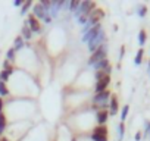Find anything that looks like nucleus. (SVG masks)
<instances>
[{"label": "nucleus", "instance_id": "18", "mask_svg": "<svg viewBox=\"0 0 150 141\" xmlns=\"http://www.w3.org/2000/svg\"><path fill=\"white\" fill-rule=\"evenodd\" d=\"M11 74H12V70H3V72L0 74V80H2V81L5 82V81L9 78V75H11Z\"/></svg>", "mask_w": 150, "mask_h": 141}, {"label": "nucleus", "instance_id": "10", "mask_svg": "<svg viewBox=\"0 0 150 141\" xmlns=\"http://www.w3.org/2000/svg\"><path fill=\"white\" fill-rule=\"evenodd\" d=\"M109 96H110V93L106 90V91H102V93H97V96L94 97V102L96 103H103L105 104V102L109 99Z\"/></svg>", "mask_w": 150, "mask_h": 141}, {"label": "nucleus", "instance_id": "2", "mask_svg": "<svg viewBox=\"0 0 150 141\" xmlns=\"http://www.w3.org/2000/svg\"><path fill=\"white\" fill-rule=\"evenodd\" d=\"M34 16H35V18H43L46 22H50L49 11H47L41 3H37V5L34 6Z\"/></svg>", "mask_w": 150, "mask_h": 141}, {"label": "nucleus", "instance_id": "19", "mask_svg": "<svg viewBox=\"0 0 150 141\" xmlns=\"http://www.w3.org/2000/svg\"><path fill=\"white\" fill-rule=\"evenodd\" d=\"M143 53H144V50H143V49H140V50H138V53H137V56H135V63H137V65H140V63H141Z\"/></svg>", "mask_w": 150, "mask_h": 141}, {"label": "nucleus", "instance_id": "17", "mask_svg": "<svg viewBox=\"0 0 150 141\" xmlns=\"http://www.w3.org/2000/svg\"><path fill=\"white\" fill-rule=\"evenodd\" d=\"M78 8H80V2H78V0H72V2L69 3V9H71L72 12H77Z\"/></svg>", "mask_w": 150, "mask_h": 141}, {"label": "nucleus", "instance_id": "24", "mask_svg": "<svg viewBox=\"0 0 150 141\" xmlns=\"http://www.w3.org/2000/svg\"><path fill=\"white\" fill-rule=\"evenodd\" d=\"M147 12V8L146 6H140V16H144Z\"/></svg>", "mask_w": 150, "mask_h": 141}, {"label": "nucleus", "instance_id": "1", "mask_svg": "<svg viewBox=\"0 0 150 141\" xmlns=\"http://www.w3.org/2000/svg\"><path fill=\"white\" fill-rule=\"evenodd\" d=\"M106 54H108V50H106V47L105 46H102V47H99L94 53H91V57H90V60H88V65H93V66H96L99 62H102L103 59H106Z\"/></svg>", "mask_w": 150, "mask_h": 141}, {"label": "nucleus", "instance_id": "9", "mask_svg": "<svg viewBox=\"0 0 150 141\" xmlns=\"http://www.w3.org/2000/svg\"><path fill=\"white\" fill-rule=\"evenodd\" d=\"M27 24H28V27H30V30H31V32H40V22L37 21V18L34 16V15H30V18H28V21H27Z\"/></svg>", "mask_w": 150, "mask_h": 141}, {"label": "nucleus", "instance_id": "28", "mask_svg": "<svg viewBox=\"0 0 150 141\" xmlns=\"http://www.w3.org/2000/svg\"><path fill=\"white\" fill-rule=\"evenodd\" d=\"M140 138H141V134H140V132H137V134H135V140H137V141H138V140H140Z\"/></svg>", "mask_w": 150, "mask_h": 141}, {"label": "nucleus", "instance_id": "7", "mask_svg": "<svg viewBox=\"0 0 150 141\" xmlns=\"http://www.w3.org/2000/svg\"><path fill=\"white\" fill-rule=\"evenodd\" d=\"M102 31H103V30H102V27L97 24V25L91 27V28H90V30L86 32V35H84V38H83V40H84V41H91V40H93L94 37H97Z\"/></svg>", "mask_w": 150, "mask_h": 141}, {"label": "nucleus", "instance_id": "27", "mask_svg": "<svg viewBox=\"0 0 150 141\" xmlns=\"http://www.w3.org/2000/svg\"><path fill=\"white\" fill-rule=\"evenodd\" d=\"M2 109H3V100L0 99V115H2Z\"/></svg>", "mask_w": 150, "mask_h": 141}, {"label": "nucleus", "instance_id": "13", "mask_svg": "<svg viewBox=\"0 0 150 141\" xmlns=\"http://www.w3.org/2000/svg\"><path fill=\"white\" fill-rule=\"evenodd\" d=\"M118 112V99L116 96H113L110 99V115H115Z\"/></svg>", "mask_w": 150, "mask_h": 141}, {"label": "nucleus", "instance_id": "14", "mask_svg": "<svg viewBox=\"0 0 150 141\" xmlns=\"http://www.w3.org/2000/svg\"><path fill=\"white\" fill-rule=\"evenodd\" d=\"M24 47V40H22V37L19 35V37H16L15 38V46H13V50L16 51V50H21Z\"/></svg>", "mask_w": 150, "mask_h": 141}, {"label": "nucleus", "instance_id": "15", "mask_svg": "<svg viewBox=\"0 0 150 141\" xmlns=\"http://www.w3.org/2000/svg\"><path fill=\"white\" fill-rule=\"evenodd\" d=\"M5 128H6V116L2 113L0 115V134L5 131Z\"/></svg>", "mask_w": 150, "mask_h": 141}, {"label": "nucleus", "instance_id": "12", "mask_svg": "<svg viewBox=\"0 0 150 141\" xmlns=\"http://www.w3.org/2000/svg\"><path fill=\"white\" fill-rule=\"evenodd\" d=\"M21 37H24V38H27V40H30L31 37H33V32H31V30H30V27H28V24L25 22V25L22 27V35Z\"/></svg>", "mask_w": 150, "mask_h": 141}, {"label": "nucleus", "instance_id": "30", "mask_svg": "<svg viewBox=\"0 0 150 141\" xmlns=\"http://www.w3.org/2000/svg\"><path fill=\"white\" fill-rule=\"evenodd\" d=\"M149 70H150V63H149Z\"/></svg>", "mask_w": 150, "mask_h": 141}, {"label": "nucleus", "instance_id": "11", "mask_svg": "<svg viewBox=\"0 0 150 141\" xmlns=\"http://www.w3.org/2000/svg\"><path fill=\"white\" fill-rule=\"evenodd\" d=\"M108 116H109V112H108L106 109L99 110V112H97V122H99L100 125H103V123L108 121Z\"/></svg>", "mask_w": 150, "mask_h": 141}, {"label": "nucleus", "instance_id": "16", "mask_svg": "<svg viewBox=\"0 0 150 141\" xmlns=\"http://www.w3.org/2000/svg\"><path fill=\"white\" fill-rule=\"evenodd\" d=\"M9 94V90L6 88V84L3 81H0V96H8Z\"/></svg>", "mask_w": 150, "mask_h": 141}, {"label": "nucleus", "instance_id": "25", "mask_svg": "<svg viewBox=\"0 0 150 141\" xmlns=\"http://www.w3.org/2000/svg\"><path fill=\"white\" fill-rule=\"evenodd\" d=\"M122 135H124V122L119 123V137H122Z\"/></svg>", "mask_w": 150, "mask_h": 141}, {"label": "nucleus", "instance_id": "20", "mask_svg": "<svg viewBox=\"0 0 150 141\" xmlns=\"http://www.w3.org/2000/svg\"><path fill=\"white\" fill-rule=\"evenodd\" d=\"M138 40H140V44H141V46L146 43V31H144V30L140 31V37H138Z\"/></svg>", "mask_w": 150, "mask_h": 141}, {"label": "nucleus", "instance_id": "5", "mask_svg": "<svg viewBox=\"0 0 150 141\" xmlns=\"http://www.w3.org/2000/svg\"><path fill=\"white\" fill-rule=\"evenodd\" d=\"M91 11H94V3L93 2H81L80 3V8L77 9V12H75V15L81 16V15L90 13Z\"/></svg>", "mask_w": 150, "mask_h": 141}, {"label": "nucleus", "instance_id": "4", "mask_svg": "<svg viewBox=\"0 0 150 141\" xmlns=\"http://www.w3.org/2000/svg\"><path fill=\"white\" fill-rule=\"evenodd\" d=\"M91 138H93L94 141H108V129H106V126H105V125H103V126H97V128L94 129Z\"/></svg>", "mask_w": 150, "mask_h": 141}, {"label": "nucleus", "instance_id": "29", "mask_svg": "<svg viewBox=\"0 0 150 141\" xmlns=\"http://www.w3.org/2000/svg\"><path fill=\"white\" fill-rule=\"evenodd\" d=\"M0 141H9L8 138H2V140H0Z\"/></svg>", "mask_w": 150, "mask_h": 141}, {"label": "nucleus", "instance_id": "3", "mask_svg": "<svg viewBox=\"0 0 150 141\" xmlns=\"http://www.w3.org/2000/svg\"><path fill=\"white\" fill-rule=\"evenodd\" d=\"M103 16H105V12H103L102 9H94V11H91L87 24H88L90 27H94V25H97V24L100 22V19H102Z\"/></svg>", "mask_w": 150, "mask_h": 141}, {"label": "nucleus", "instance_id": "23", "mask_svg": "<svg viewBox=\"0 0 150 141\" xmlns=\"http://www.w3.org/2000/svg\"><path fill=\"white\" fill-rule=\"evenodd\" d=\"M15 59V50L13 49H9L8 51V60H13Z\"/></svg>", "mask_w": 150, "mask_h": 141}, {"label": "nucleus", "instance_id": "6", "mask_svg": "<svg viewBox=\"0 0 150 141\" xmlns=\"http://www.w3.org/2000/svg\"><path fill=\"white\" fill-rule=\"evenodd\" d=\"M103 40H105V32L102 31L97 37H94L91 41H88V49H90V51L91 53H94L99 47H102V43H103Z\"/></svg>", "mask_w": 150, "mask_h": 141}, {"label": "nucleus", "instance_id": "8", "mask_svg": "<svg viewBox=\"0 0 150 141\" xmlns=\"http://www.w3.org/2000/svg\"><path fill=\"white\" fill-rule=\"evenodd\" d=\"M109 82H110V77H109V75L103 77L102 80H99V81H97V84H96V91H97V93L106 91V88H108Z\"/></svg>", "mask_w": 150, "mask_h": 141}, {"label": "nucleus", "instance_id": "26", "mask_svg": "<svg viewBox=\"0 0 150 141\" xmlns=\"http://www.w3.org/2000/svg\"><path fill=\"white\" fill-rule=\"evenodd\" d=\"M22 5V0H15V6H21Z\"/></svg>", "mask_w": 150, "mask_h": 141}, {"label": "nucleus", "instance_id": "22", "mask_svg": "<svg viewBox=\"0 0 150 141\" xmlns=\"http://www.w3.org/2000/svg\"><path fill=\"white\" fill-rule=\"evenodd\" d=\"M128 106H125V107H122V113H121V121L124 122L125 121V118H127V115H128Z\"/></svg>", "mask_w": 150, "mask_h": 141}, {"label": "nucleus", "instance_id": "21", "mask_svg": "<svg viewBox=\"0 0 150 141\" xmlns=\"http://www.w3.org/2000/svg\"><path fill=\"white\" fill-rule=\"evenodd\" d=\"M31 6V2H30V0H27V2L24 3V6H22V9H21V15H24L27 11H28V8Z\"/></svg>", "mask_w": 150, "mask_h": 141}]
</instances>
